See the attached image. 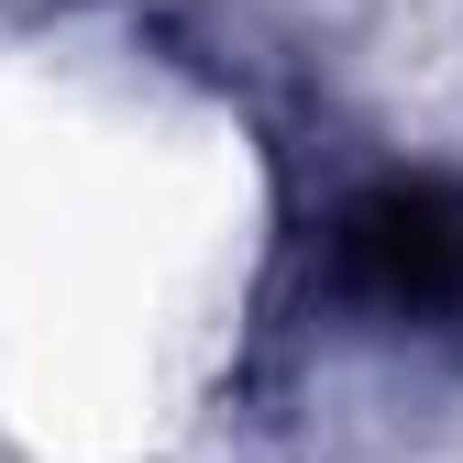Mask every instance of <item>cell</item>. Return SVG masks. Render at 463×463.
<instances>
[{"label": "cell", "mask_w": 463, "mask_h": 463, "mask_svg": "<svg viewBox=\"0 0 463 463\" xmlns=\"http://www.w3.org/2000/svg\"><path fill=\"white\" fill-rule=\"evenodd\" d=\"M331 287L375 320H441L463 309V188L452 177H386L331 221Z\"/></svg>", "instance_id": "6da1fadb"}]
</instances>
